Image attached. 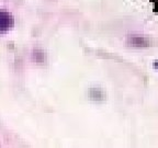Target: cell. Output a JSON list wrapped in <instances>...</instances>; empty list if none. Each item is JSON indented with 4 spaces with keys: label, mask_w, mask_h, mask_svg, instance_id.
Returning a JSON list of instances; mask_svg holds the SVG:
<instances>
[{
    "label": "cell",
    "mask_w": 158,
    "mask_h": 148,
    "mask_svg": "<svg viewBox=\"0 0 158 148\" xmlns=\"http://www.w3.org/2000/svg\"><path fill=\"white\" fill-rule=\"evenodd\" d=\"M154 67L156 68V69H158V60H155V63H154Z\"/></svg>",
    "instance_id": "obj_3"
},
{
    "label": "cell",
    "mask_w": 158,
    "mask_h": 148,
    "mask_svg": "<svg viewBox=\"0 0 158 148\" xmlns=\"http://www.w3.org/2000/svg\"><path fill=\"white\" fill-rule=\"evenodd\" d=\"M154 2H155V11L158 12V0H156V1H154Z\"/></svg>",
    "instance_id": "obj_2"
},
{
    "label": "cell",
    "mask_w": 158,
    "mask_h": 148,
    "mask_svg": "<svg viewBox=\"0 0 158 148\" xmlns=\"http://www.w3.org/2000/svg\"><path fill=\"white\" fill-rule=\"evenodd\" d=\"M13 24L12 16L10 13L0 11V31H6L10 29Z\"/></svg>",
    "instance_id": "obj_1"
}]
</instances>
